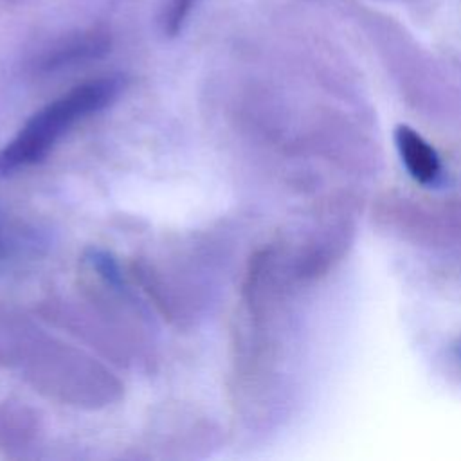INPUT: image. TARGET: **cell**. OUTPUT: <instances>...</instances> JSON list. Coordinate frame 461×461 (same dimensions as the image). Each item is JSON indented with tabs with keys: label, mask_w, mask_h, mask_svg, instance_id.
<instances>
[{
	"label": "cell",
	"mask_w": 461,
	"mask_h": 461,
	"mask_svg": "<svg viewBox=\"0 0 461 461\" xmlns=\"http://www.w3.org/2000/svg\"><path fill=\"white\" fill-rule=\"evenodd\" d=\"M124 85L122 76L95 77L40 108L0 149V178L43 160L74 124L110 106Z\"/></svg>",
	"instance_id": "1"
},
{
	"label": "cell",
	"mask_w": 461,
	"mask_h": 461,
	"mask_svg": "<svg viewBox=\"0 0 461 461\" xmlns=\"http://www.w3.org/2000/svg\"><path fill=\"white\" fill-rule=\"evenodd\" d=\"M110 45V40L104 32L101 31H86L77 36H72L61 43H58L52 50H49L41 58V68L52 70V68H61L70 63L81 61V59H90L95 58L103 52H106Z\"/></svg>",
	"instance_id": "2"
},
{
	"label": "cell",
	"mask_w": 461,
	"mask_h": 461,
	"mask_svg": "<svg viewBox=\"0 0 461 461\" xmlns=\"http://www.w3.org/2000/svg\"><path fill=\"white\" fill-rule=\"evenodd\" d=\"M396 144L407 171L420 182H430L439 171V162L434 149L411 128L400 126Z\"/></svg>",
	"instance_id": "3"
},
{
	"label": "cell",
	"mask_w": 461,
	"mask_h": 461,
	"mask_svg": "<svg viewBox=\"0 0 461 461\" xmlns=\"http://www.w3.org/2000/svg\"><path fill=\"white\" fill-rule=\"evenodd\" d=\"M196 0H171L167 9L164 11L162 16V29L167 36H175L178 34V31L182 29L184 20L187 18L189 11L193 9Z\"/></svg>",
	"instance_id": "4"
},
{
	"label": "cell",
	"mask_w": 461,
	"mask_h": 461,
	"mask_svg": "<svg viewBox=\"0 0 461 461\" xmlns=\"http://www.w3.org/2000/svg\"><path fill=\"white\" fill-rule=\"evenodd\" d=\"M90 263L92 267H95V270L106 277V281L110 283H117L121 279L117 263L103 250H92L90 252Z\"/></svg>",
	"instance_id": "5"
}]
</instances>
